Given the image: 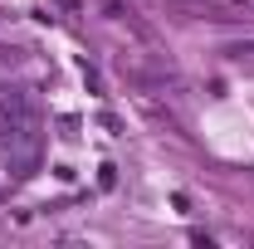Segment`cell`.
<instances>
[{"instance_id": "obj_1", "label": "cell", "mask_w": 254, "mask_h": 249, "mask_svg": "<svg viewBox=\"0 0 254 249\" xmlns=\"http://www.w3.org/2000/svg\"><path fill=\"white\" fill-rule=\"evenodd\" d=\"M39 108H34V98L25 88H15V83H0V137L5 142H30L39 137Z\"/></svg>"}, {"instance_id": "obj_2", "label": "cell", "mask_w": 254, "mask_h": 249, "mask_svg": "<svg viewBox=\"0 0 254 249\" xmlns=\"http://www.w3.org/2000/svg\"><path fill=\"white\" fill-rule=\"evenodd\" d=\"M44 161V137H30V142H5V171L10 181H30Z\"/></svg>"}, {"instance_id": "obj_3", "label": "cell", "mask_w": 254, "mask_h": 249, "mask_svg": "<svg viewBox=\"0 0 254 249\" xmlns=\"http://www.w3.org/2000/svg\"><path fill=\"white\" fill-rule=\"evenodd\" d=\"M98 186L113 190V186H118V171H113V166H103V171H98Z\"/></svg>"}, {"instance_id": "obj_4", "label": "cell", "mask_w": 254, "mask_h": 249, "mask_svg": "<svg viewBox=\"0 0 254 249\" xmlns=\"http://www.w3.org/2000/svg\"><path fill=\"white\" fill-rule=\"evenodd\" d=\"M54 5H59V10H68V15H78V10H83V0H54Z\"/></svg>"}]
</instances>
